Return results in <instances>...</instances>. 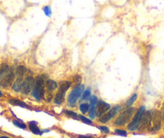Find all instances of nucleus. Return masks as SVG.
I'll use <instances>...</instances> for the list:
<instances>
[{"label": "nucleus", "instance_id": "f257e3e1", "mask_svg": "<svg viewBox=\"0 0 164 138\" xmlns=\"http://www.w3.org/2000/svg\"><path fill=\"white\" fill-rule=\"evenodd\" d=\"M46 80L47 79L45 78V75H43V74L37 76V78H35V86L33 88L31 94L36 100L40 101L44 98Z\"/></svg>", "mask_w": 164, "mask_h": 138}, {"label": "nucleus", "instance_id": "f03ea898", "mask_svg": "<svg viewBox=\"0 0 164 138\" xmlns=\"http://www.w3.org/2000/svg\"><path fill=\"white\" fill-rule=\"evenodd\" d=\"M135 110H136L135 108L130 107L120 113L119 116L114 121V125L120 127V126L126 125L127 123H130V121L135 112Z\"/></svg>", "mask_w": 164, "mask_h": 138}, {"label": "nucleus", "instance_id": "7ed1b4c3", "mask_svg": "<svg viewBox=\"0 0 164 138\" xmlns=\"http://www.w3.org/2000/svg\"><path fill=\"white\" fill-rule=\"evenodd\" d=\"M84 89H85V86L82 85V84H79V85L76 86V87L73 89V90L71 91L68 97V105L69 107L73 108L76 106L78 99L81 97V95L85 91Z\"/></svg>", "mask_w": 164, "mask_h": 138}, {"label": "nucleus", "instance_id": "20e7f679", "mask_svg": "<svg viewBox=\"0 0 164 138\" xmlns=\"http://www.w3.org/2000/svg\"><path fill=\"white\" fill-rule=\"evenodd\" d=\"M146 111V108L144 106H142L139 108V109L137 111V112L134 114V118L132 119V121L128 124L127 125V129L129 131H135L137 129H139V124H140V121H141V119L143 116V114Z\"/></svg>", "mask_w": 164, "mask_h": 138}, {"label": "nucleus", "instance_id": "39448f33", "mask_svg": "<svg viewBox=\"0 0 164 138\" xmlns=\"http://www.w3.org/2000/svg\"><path fill=\"white\" fill-rule=\"evenodd\" d=\"M121 107L120 105L114 106V108H111L110 110L108 112H106V114H104L103 116H101V117H99L98 121L101 124H106L108 121H109L111 119H113L114 116H116L117 114L121 111Z\"/></svg>", "mask_w": 164, "mask_h": 138}, {"label": "nucleus", "instance_id": "423d86ee", "mask_svg": "<svg viewBox=\"0 0 164 138\" xmlns=\"http://www.w3.org/2000/svg\"><path fill=\"white\" fill-rule=\"evenodd\" d=\"M35 79L31 75H28L23 79V85H22V93L23 95H28L32 91L33 88L35 86Z\"/></svg>", "mask_w": 164, "mask_h": 138}, {"label": "nucleus", "instance_id": "0eeeda50", "mask_svg": "<svg viewBox=\"0 0 164 138\" xmlns=\"http://www.w3.org/2000/svg\"><path fill=\"white\" fill-rule=\"evenodd\" d=\"M163 117H162V114L159 111H154L151 116V129L153 131H158L161 128V123Z\"/></svg>", "mask_w": 164, "mask_h": 138}, {"label": "nucleus", "instance_id": "6e6552de", "mask_svg": "<svg viewBox=\"0 0 164 138\" xmlns=\"http://www.w3.org/2000/svg\"><path fill=\"white\" fill-rule=\"evenodd\" d=\"M15 79V74L13 71H8L3 78L0 80V86L3 88H7L13 85Z\"/></svg>", "mask_w": 164, "mask_h": 138}, {"label": "nucleus", "instance_id": "1a4fd4ad", "mask_svg": "<svg viewBox=\"0 0 164 138\" xmlns=\"http://www.w3.org/2000/svg\"><path fill=\"white\" fill-rule=\"evenodd\" d=\"M110 109H111V107L108 103H106L103 100H99L97 103L96 107L97 116L101 117V116H103L104 114L108 112V111H109Z\"/></svg>", "mask_w": 164, "mask_h": 138}, {"label": "nucleus", "instance_id": "9d476101", "mask_svg": "<svg viewBox=\"0 0 164 138\" xmlns=\"http://www.w3.org/2000/svg\"><path fill=\"white\" fill-rule=\"evenodd\" d=\"M151 111H145V113L143 114V116L142 117L141 121H140V124H139V129H145L147 128L148 126L151 124Z\"/></svg>", "mask_w": 164, "mask_h": 138}, {"label": "nucleus", "instance_id": "9b49d317", "mask_svg": "<svg viewBox=\"0 0 164 138\" xmlns=\"http://www.w3.org/2000/svg\"><path fill=\"white\" fill-rule=\"evenodd\" d=\"M97 97L96 96H91L89 98V110H88V115L90 116L91 119H95L97 116L96 113V107L97 103Z\"/></svg>", "mask_w": 164, "mask_h": 138}, {"label": "nucleus", "instance_id": "f8f14e48", "mask_svg": "<svg viewBox=\"0 0 164 138\" xmlns=\"http://www.w3.org/2000/svg\"><path fill=\"white\" fill-rule=\"evenodd\" d=\"M28 128L30 129V131L33 134L35 135H42L43 133L48 132V130H41L40 128H39L38 123L36 121H30L28 122Z\"/></svg>", "mask_w": 164, "mask_h": 138}, {"label": "nucleus", "instance_id": "ddd939ff", "mask_svg": "<svg viewBox=\"0 0 164 138\" xmlns=\"http://www.w3.org/2000/svg\"><path fill=\"white\" fill-rule=\"evenodd\" d=\"M58 88V84L54 80H51V79H47L45 82V89L47 91L49 92H52L53 90H56Z\"/></svg>", "mask_w": 164, "mask_h": 138}, {"label": "nucleus", "instance_id": "4468645a", "mask_svg": "<svg viewBox=\"0 0 164 138\" xmlns=\"http://www.w3.org/2000/svg\"><path fill=\"white\" fill-rule=\"evenodd\" d=\"M24 78H15V81L12 85V90H15V92H20L22 91V85Z\"/></svg>", "mask_w": 164, "mask_h": 138}, {"label": "nucleus", "instance_id": "2eb2a0df", "mask_svg": "<svg viewBox=\"0 0 164 138\" xmlns=\"http://www.w3.org/2000/svg\"><path fill=\"white\" fill-rule=\"evenodd\" d=\"M28 72L27 68L24 65H19L15 71V78H24V75Z\"/></svg>", "mask_w": 164, "mask_h": 138}, {"label": "nucleus", "instance_id": "dca6fc26", "mask_svg": "<svg viewBox=\"0 0 164 138\" xmlns=\"http://www.w3.org/2000/svg\"><path fill=\"white\" fill-rule=\"evenodd\" d=\"M71 86H72V82H70V81H63V82H61L60 83V85L58 86V90L65 94L67 92V90L70 88Z\"/></svg>", "mask_w": 164, "mask_h": 138}, {"label": "nucleus", "instance_id": "f3484780", "mask_svg": "<svg viewBox=\"0 0 164 138\" xmlns=\"http://www.w3.org/2000/svg\"><path fill=\"white\" fill-rule=\"evenodd\" d=\"M64 98H65V94L58 90L55 97H54V103L57 104V105H61V103H64Z\"/></svg>", "mask_w": 164, "mask_h": 138}, {"label": "nucleus", "instance_id": "a211bd4d", "mask_svg": "<svg viewBox=\"0 0 164 138\" xmlns=\"http://www.w3.org/2000/svg\"><path fill=\"white\" fill-rule=\"evenodd\" d=\"M9 103L12 104V105L15 106H19V107H21V108H30V107L25 103L23 101L20 100H17V99H10L9 100Z\"/></svg>", "mask_w": 164, "mask_h": 138}, {"label": "nucleus", "instance_id": "6ab92c4d", "mask_svg": "<svg viewBox=\"0 0 164 138\" xmlns=\"http://www.w3.org/2000/svg\"><path fill=\"white\" fill-rule=\"evenodd\" d=\"M64 113L68 117H69V118L79 121V115L76 112H74V111H73L71 110H64Z\"/></svg>", "mask_w": 164, "mask_h": 138}, {"label": "nucleus", "instance_id": "aec40b11", "mask_svg": "<svg viewBox=\"0 0 164 138\" xmlns=\"http://www.w3.org/2000/svg\"><path fill=\"white\" fill-rule=\"evenodd\" d=\"M137 99H138V95H137V94H134V95L131 96V97L125 103V107L127 108H130V107L134 104V102L137 100Z\"/></svg>", "mask_w": 164, "mask_h": 138}, {"label": "nucleus", "instance_id": "412c9836", "mask_svg": "<svg viewBox=\"0 0 164 138\" xmlns=\"http://www.w3.org/2000/svg\"><path fill=\"white\" fill-rule=\"evenodd\" d=\"M8 71H9V66L7 64H2L0 65V80L7 73Z\"/></svg>", "mask_w": 164, "mask_h": 138}, {"label": "nucleus", "instance_id": "4be33fe9", "mask_svg": "<svg viewBox=\"0 0 164 138\" xmlns=\"http://www.w3.org/2000/svg\"><path fill=\"white\" fill-rule=\"evenodd\" d=\"M79 109H80L82 114H86L89 110V104L87 103H81V105L79 106Z\"/></svg>", "mask_w": 164, "mask_h": 138}, {"label": "nucleus", "instance_id": "5701e85b", "mask_svg": "<svg viewBox=\"0 0 164 138\" xmlns=\"http://www.w3.org/2000/svg\"><path fill=\"white\" fill-rule=\"evenodd\" d=\"M79 120L82 121V123H85L86 124H89V125L93 124V121L89 120L88 118H87V117H85V116H82V115H79Z\"/></svg>", "mask_w": 164, "mask_h": 138}, {"label": "nucleus", "instance_id": "b1692460", "mask_svg": "<svg viewBox=\"0 0 164 138\" xmlns=\"http://www.w3.org/2000/svg\"><path fill=\"white\" fill-rule=\"evenodd\" d=\"M12 122H13V124H14L15 126H16V127H18V128H22V129H26V128H27V125H26L24 123H23L22 121L14 120Z\"/></svg>", "mask_w": 164, "mask_h": 138}, {"label": "nucleus", "instance_id": "393cba45", "mask_svg": "<svg viewBox=\"0 0 164 138\" xmlns=\"http://www.w3.org/2000/svg\"><path fill=\"white\" fill-rule=\"evenodd\" d=\"M91 97V90L90 89H88V90H85L82 94V97L81 99H83V100H87L88 99Z\"/></svg>", "mask_w": 164, "mask_h": 138}, {"label": "nucleus", "instance_id": "a878e982", "mask_svg": "<svg viewBox=\"0 0 164 138\" xmlns=\"http://www.w3.org/2000/svg\"><path fill=\"white\" fill-rule=\"evenodd\" d=\"M114 133L118 136H127V132L123 129H120V128H116L114 130Z\"/></svg>", "mask_w": 164, "mask_h": 138}, {"label": "nucleus", "instance_id": "bb28decb", "mask_svg": "<svg viewBox=\"0 0 164 138\" xmlns=\"http://www.w3.org/2000/svg\"><path fill=\"white\" fill-rule=\"evenodd\" d=\"M52 98H53L52 94L50 93L49 91L45 92V94H44V98L43 99H44L47 102H51V101L52 100Z\"/></svg>", "mask_w": 164, "mask_h": 138}, {"label": "nucleus", "instance_id": "cd10ccee", "mask_svg": "<svg viewBox=\"0 0 164 138\" xmlns=\"http://www.w3.org/2000/svg\"><path fill=\"white\" fill-rule=\"evenodd\" d=\"M43 11H44V13H45V15H47V16H51V15H52L51 8H49V7H48V6L43 8Z\"/></svg>", "mask_w": 164, "mask_h": 138}, {"label": "nucleus", "instance_id": "c85d7f7f", "mask_svg": "<svg viewBox=\"0 0 164 138\" xmlns=\"http://www.w3.org/2000/svg\"><path fill=\"white\" fill-rule=\"evenodd\" d=\"M99 128H100V130L102 131L105 133H109V132H110L109 128L107 126H99Z\"/></svg>", "mask_w": 164, "mask_h": 138}, {"label": "nucleus", "instance_id": "c756f323", "mask_svg": "<svg viewBox=\"0 0 164 138\" xmlns=\"http://www.w3.org/2000/svg\"><path fill=\"white\" fill-rule=\"evenodd\" d=\"M74 81L77 83L78 84H81V78L80 76H76V77H74Z\"/></svg>", "mask_w": 164, "mask_h": 138}, {"label": "nucleus", "instance_id": "7c9ffc66", "mask_svg": "<svg viewBox=\"0 0 164 138\" xmlns=\"http://www.w3.org/2000/svg\"><path fill=\"white\" fill-rule=\"evenodd\" d=\"M77 138H94L90 135H78Z\"/></svg>", "mask_w": 164, "mask_h": 138}, {"label": "nucleus", "instance_id": "2f4dec72", "mask_svg": "<svg viewBox=\"0 0 164 138\" xmlns=\"http://www.w3.org/2000/svg\"><path fill=\"white\" fill-rule=\"evenodd\" d=\"M0 138H10V137H8V136H0Z\"/></svg>", "mask_w": 164, "mask_h": 138}, {"label": "nucleus", "instance_id": "473e14b6", "mask_svg": "<svg viewBox=\"0 0 164 138\" xmlns=\"http://www.w3.org/2000/svg\"><path fill=\"white\" fill-rule=\"evenodd\" d=\"M162 117H163V121L164 122V110H163V116H162Z\"/></svg>", "mask_w": 164, "mask_h": 138}, {"label": "nucleus", "instance_id": "72a5a7b5", "mask_svg": "<svg viewBox=\"0 0 164 138\" xmlns=\"http://www.w3.org/2000/svg\"><path fill=\"white\" fill-rule=\"evenodd\" d=\"M3 96V93L1 92V90H0V97H2Z\"/></svg>", "mask_w": 164, "mask_h": 138}]
</instances>
